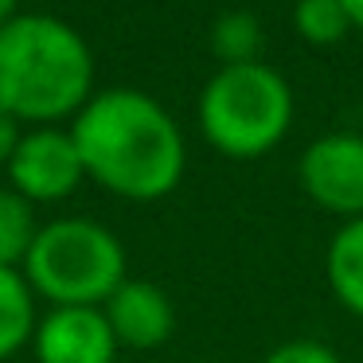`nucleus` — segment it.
<instances>
[{"instance_id":"9b49d317","label":"nucleus","mask_w":363,"mask_h":363,"mask_svg":"<svg viewBox=\"0 0 363 363\" xmlns=\"http://www.w3.org/2000/svg\"><path fill=\"white\" fill-rule=\"evenodd\" d=\"M40 235L35 227V211L20 191L4 188L0 191V266L4 269H16L28 262L32 254V242Z\"/></svg>"},{"instance_id":"4468645a","label":"nucleus","mask_w":363,"mask_h":363,"mask_svg":"<svg viewBox=\"0 0 363 363\" xmlns=\"http://www.w3.org/2000/svg\"><path fill=\"white\" fill-rule=\"evenodd\" d=\"M262 363H340V355L320 340H285Z\"/></svg>"},{"instance_id":"dca6fc26","label":"nucleus","mask_w":363,"mask_h":363,"mask_svg":"<svg viewBox=\"0 0 363 363\" xmlns=\"http://www.w3.org/2000/svg\"><path fill=\"white\" fill-rule=\"evenodd\" d=\"M347 9V20H352V28L355 32H363V0H340Z\"/></svg>"},{"instance_id":"9d476101","label":"nucleus","mask_w":363,"mask_h":363,"mask_svg":"<svg viewBox=\"0 0 363 363\" xmlns=\"http://www.w3.org/2000/svg\"><path fill=\"white\" fill-rule=\"evenodd\" d=\"M32 336H35L32 285L20 269L0 266V363L12 359Z\"/></svg>"},{"instance_id":"39448f33","label":"nucleus","mask_w":363,"mask_h":363,"mask_svg":"<svg viewBox=\"0 0 363 363\" xmlns=\"http://www.w3.org/2000/svg\"><path fill=\"white\" fill-rule=\"evenodd\" d=\"M301 188L320 211L340 219H363V137H316L301 157Z\"/></svg>"},{"instance_id":"7ed1b4c3","label":"nucleus","mask_w":363,"mask_h":363,"mask_svg":"<svg viewBox=\"0 0 363 363\" xmlns=\"http://www.w3.org/2000/svg\"><path fill=\"white\" fill-rule=\"evenodd\" d=\"M293 125V86L269 63L219 67L199 94V129L235 160L266 157Z\"/></svg>"},{"instance_id":"20e7f679","label":"nucleus","mask_w":363,"mask_h":363,"mask_svg":"<svg viewBox=\"0 0 363 363\" xmlns=\"http://www.w3.org/2000/svg\"><path fill=\"white\" fill-rule=\"evenodd\" d=\"M24 277L55 308H98L125 281V250L94 219H55L35 235Z\"/></svg>"},{"instance_id":"f257e3e1","label":"nucleus","mask_w":363,"mask_h":363,"mask_svg":"<svg viewBox=\"0 0 363 363\" xmlns=\"http://www.w3.org/2000/svg\"><path fill=\"white\" fill-rule=\"evenodd\" d=\"M86 176L133 203H152L176 191L188 164L184 133L172 113L141 90H102L71 125Z\"/></svg>"},{"instance_id":"2eb2a0df","label":"nucleus","mask_w":363,"mask_h":363,"mask_svg":"<svg viewBox=\"0 0 363 363\" xmlns=\"http://www.w3.org/2000/svg\"><path fill=\"white\" fill-rule=\"evenodd\" d=\"M20 121L12 118V113H4L0 110V168H9V160H12V152H16V145H20Z\"/></svg>"},{"instance_id":"6e6552de","label":"nucleus","mask_w":363,"mask_h":363,"mask_svg":"<svg viewBox=\"0 0 363 363\" xmlns=\"http://www.w3.org/2000/svg\"><path fill=\"white\" fill-rule=\"evenodd\" d=\"M106 320H110L118 347H133V352H149L160 347L176 328V308L168 293L152 281H121L118 293L106 301Z\"/></svg>"},{"instance_id":"f3484780","label":"nucleus","mask_w":363,"mask_h":363,"mask_svg":"<svg viewBox=\"0 0 363 363\" xmlns=\"http://www.w3.org/2000/svg\"><path fill=\"white\" fill-rule=\"evenodd\" d=\"M16 4H20V0H0V28L9 24L12 16H20V12H16Z\"/></svg>"},{"instance_id":"f8f14e48","label":"nucleus","mask_w":363,"mask_h":363,"mask_svg":"<svg viewBox=\"0 0 363 363\" xmlns=\"http://www.w3.org/2000/svg\"><path fill=\"white\" fill-rule=\"evenodd\" d=\"M211 51L223 67H242V63H258L262 51V24L254 12L235 9L223 12L211 28Z\"/></svg>"},{"instance_id":"423d86ee","label":"nucleus","mask_w":363,"mask_h":363,"mask_svg":"<svg viewBox=\"0 0 363 363\" xmlns=\"http://www.w3.org/2000/svg\"><path fill=\"white\" fill-rule=\"evenodd\" d=\"M9 176L12 191H20L28 203H55L79 188L86 168H82L79 145L71 133L55 125H40L20 137L16 152L9 160Z\"/></svg>"},{"instance_id":"1a4fd4ad","label":"nucleus","mask_w":363,"mask_h":363,"mask_svg":"<svg viewBox=\"0 0 363 363\" xmlns=\"http://www.w3.org/2000/svg\"><path fill=\"white\" fill-rule=\"evenodd\" d=\"M324 274L336 301L352 316H363V219H347L332 235L324 254Z\"/></svg>"},{"instance_id":"ddd939ff","label":"nucleus","mask_w":363,"mask_h":363,"mask_svg":"<svg viewBox=\"0 0 363 363\" xmlns=\"http://www.w3.org/2000/svg\"><path fill=\"white\" fill-rule=\"evenodd\" d=\"M293 28L308 48H336L347 40V32H355L340 0H297L293 4Z\"/></svg>"},{"instance_id":"f03ea898","label":"nucleus","mask_w":363,"mask_h":363,"mask_svg":"<svg viewBox=\"0 0 363 363\" xmlns=\"http://www.w3.org/2000/svg\"><path fill=\"white\" fill-rule=\"evenodd\" d=\"M94 86V55L71 24L20 12L0 28V110L16 121L55 125L79 118Z\"/></svg>"},{"instance_id":"0eeeda50","label":"nucleus","mask_w":363,"mask_h":363,"mask_svg":"<svg viewBox=\"0 0 363 363\" xmlns=\"http://www.w3.org/2000/svg\"><path fill=\"white\" fill-rule=\"evenodd\" d=\"M40 363H113L118 336L102 308H51L35 324Z\"/></svg>"}]
</instances>
